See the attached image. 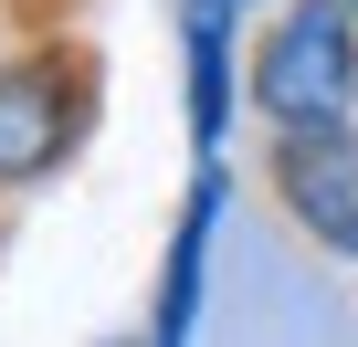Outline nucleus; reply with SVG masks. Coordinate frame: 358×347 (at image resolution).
<instances>
[{"label":"nucleus","instance_id":"1","mask_svg":"<svg viewBox=\"0 0 358 347\" xmlns=\"http://www.w3.org/2000/svg\"><path fill=\"white\" fill-rule=\"evenodd\" d=\"M253 105L285 116H348L358 105V11L348 0H285L253 43Z\"/></svg>","mask_w":358,"mask_h":347},{"label":"nucleus","instance_id":"2","mask_svg":"<svg viewBox=\"0 0 358 347\" xmlns=\"http://www.w3.org/2000/svg\"><path fill=\"white\" fill-rule=\"evenodd\" d=\"M85 116H95V53L85 43L0 64V190L53 179V168L85 147Z\"/></svg>","mask_w":358,"mask_h":347},{"label":"nucleus","instance_id":"3","mask_svg":"<svg viewBox=\"0 0 358 347\" xmlns=\"http://www.w3.org/2000/svg\"><path fill=\"white\" fill-rule=\"evenodd\" d=\"M264 179L316 253L358 263V126L348 116H285L264 147Z\"/></svg>","mask_w":358,"mask_h":347},{"label":"nucleus","instance_id":"4","mask_svg":"<svg viewBox=\"0 0 358 347\" xmlns=\"http://www.w3.org/2000/svg\"><path fill=\"white\" fill-rule=\"evenodd\" d=\"M211 211H222V168H201V179H190V200H179V232H169V263H158L148 337H190V305H201V253H211Z\"/></svg>","mask_w":358,"mask_h":347},{"label":"nucleus","instance_id":"5","mask_svg":"<svg viewBox=\"0 0 358 347\" xmlns=\"http://www.w3.org/2000/svg\"><path fill=\"white\" fill-rule=\"evenodd\" d=\"M232 126V0H190V137L201 158Z\"/></svg>","mask_w":358,"mask_h":347},{"label":"nucleus","instance_id":"6","mask_svg":"<svg viewBox=\"0 0 358 347\" xmlns=\"http://www.w3.org/2000/svg\"><path fill=\"white\" fill-rule=\"evenodd\" d=\"M348 11H358V0H348Z\"/></svg>","mask_w":358,"mask_h":347}]
</instances>
